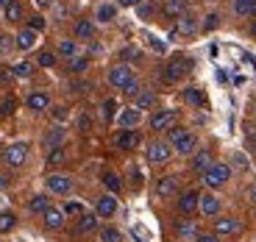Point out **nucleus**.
<instances>
[{"mask_svg":"<svg viewBox=\"0 0 256 242\" xmlns=\"http://www.w3.org/2000/svg\"><path fill=\"white\" fill-rule=\"evenodd\" d=\"M228 178H231V167L223 164V162H212V167L204 172V184L209 186V190H218V186H223Z\"/></svg>","mask_w":256,"mask_h":242,"instance_id":"nucleus-1","label":"nucleus"},{"mask_svg":"<svg viewBox=\"0 0 256 242\" xmlns=\"http://www.w3.org/2000/svg\"><path fill=\"white\" fill-rule=\"evenodd\" d=\"M170 145H173L176 153L186 156V153L195 150V136H192L186 128H170Z\"/></svg>","mask_w":256,"mask_h":242,"instance_id":"nucleus-2","label":"nucleus"},{"mask_svg":"<svg viewBox=\"0 0 256 242\" xmlns=\"http://www.w3.org/2000/svg\"><path fill=\"white\" fill-rule=\"evenodd\" d=\"M170 156H173V145H170V142L154 140L150 145H148V159L154 162V164H164Z\"/></svg>","mask_w":256,"mask_h":242,"instance_id":"nucleus-3","label":"nucleus"},{"mask_svg":"<svg viewBox=\"0 0 256 242\" xmlns=\"http://www.w3.org/2000/svg\"><path fill=\"white\" fill-rule=\"evenodd\" d=\"M190 67H192V62L190 58H184V56H176V58H170V64H167V70H164V78L167 81H181V78L190 72Z\"/></svg>","mask_w":256,"mask_h":242,"instance_id":"nucleus-4","label":"nucleus"},{"mask_svg":"<svg viewBox=\"0 0 256 242\" xmlns=\"http://www.w3.org/2000/svg\"><path fill=\"white\" fill-rule=\"evenodd\" d=\"M131 81H134V72H131L128 64H117V67H112V70H109V84H112V86H117V90H126Z\"/></svg>","mask_w":256,"mask_h":242,"instance_id":"nucleus-5","label":"nucleus"},{"mask_svg":"<svg viewBox=\"0 0 256 242\" xmlns=\"http://www.w3.org/2000/svg\"><path fill=\"white\" fill-rule=\"evenodd\" d=\"M173 122H176L173 108H159V112H154V117H150V128H154V131H170Z\"/></svg>","mask_w":256,"mask_h":242,"instance_id":"nucleus-6","label":"nucleus"},{"mask_svg":"<svg viewBox=\"0 0 256 242\" xmlns=\"http://www.w3.org/2000/svg\"><path fill=\"white\" fill-rule=\"evenodd\" d=\"M3 159H6V164L20 167L22 162L28 159V145H26V142H14V145H8L6 153H3Z\"/></svg>","mask_w":256,"mask_h":242,"instance_id":"nucleus-7","label":"nucleus"},{"mask_svg":"<svg viewBox=\"0 0 256 242\" xmlns=\"http://www.w3.org/2000/svg\"><path fill=\"white\" fill-rule=\"evenodd\" d=\"M240 228H242V223L234 220V217H220V220H214V234H218V236L240 234Z\"/></svg>","mask_w":256,"mask_h":242,"instance_id":"nucleus-8","label":"nucleus"},{"mask_svg":"<svg viewBox=\"0 0 256 242\" xmlns=\"http://www.w3.org/2000/svg\"><path fill=\"white\" fill-rule=\"evenodd\" d=\"M48 190L56 192V195H67V192L72 190V178H70V176L56 172V176H50V178H48Z\"/></svg>","mask_w":256,"mask_h":242,"instance_id":"nucleus-9","label":"nucleus"},{"mask_svg":"<svg viewBox=\"0 0 256 242\" xmlns=\"http://www.w3.org/2000/svg\"><path fill=\"white\" fill-rule=\"evenodd\" d=\"M178 192V178L176 176H164V178L156 181V195L159 198H173Z\"/></svg>","mask_w":256,"mask_h":242,"instance_id":"nucleus-10","label":"nucleus"},{"mask_svg":"<svg viewBox=\"0 0 256 242\" xmlns=\"http://www.w3.org/2000/svg\"><path fill=\"white\" fill-rule=\"evenodd\" d=\"M117 212V198L114 195H103V198H98V209H95V214L98 217H112Z\"/></svg>","mask_w":256,"mask_h":242,"instance_id":"nucleus-11","label":"nucleus"},{"mask_svg":"<svg viewBox=\"0 0 256 242\" xmlns=\"http://www.w3.org/2000/svg\"><path fill=\"white\" fill-rule=\"evenodd\" d=\"M198 206H200V212H204L206 217H218V212H220V200L212 192H206V195H200V200H198Z\"/></svg>","mask_w":256,"mask_h":242,"instance_id":"nucleus-12","label":"nucleus"},{"mask_svg":"<svg viewBox=\"0 0 256 242\" xmlns=\"http://www.w3.org/2000/svg\"><path fill=\"white\" fill-rule=\"evenodd\" d=\"M45 228H50V231H58L64 226V212L62 209H53V206H48L45 209Z\"/></svg>","mask_w":256,"mask_h":242,"instance_id":"nucleus-13","label":"nucleus"},{"mask_svg":"<svg viewBox=\"0 0 256 242\" xmlns=\"http://www.w3.org/2000/svg\"><path fill=\"white\" fill-rule=\"evenodd\" d=\"M14 45H17V50H31V48L36 45V31L22 28V31L17 34V39H14Z\"/></svg>","mask_w":256,"mask_h":242,"instance_id":"nucleus-14","label":"nucleus"},{"mask_svg":"<svg viewBox=\"0 0 256 242\" xmlns=\"http://www.w3.org/2000/svg\"><path fill=\"white\" fill-rule=\"evenodd\" d=\"M198 200H200L198 192H184V195L178 198V212H181V214H190V212H195V209H198Z\"/></svg>","mask_w":256,"mask_h":242,"instance_id":"nucleus-15","label":"nucleus"},{"mask_svg":"<svg viewBox=\"0 0 256 242\" xmlns=\"http://www.w3.org/2000/svg\"><path fill=\"white\" fill-rule=\"evenodd\" d=\"M117 145H120L122 150H134V148L140 145V134L131 131V128H126V131H120V136H117Z\"/></svg>","mask_w":256,"mask_h":242,"instance_id":"nucleus-16","label":"nucleus"},{"mask_svg":"<svg viewBox=\"0 0 256 242\" xmlns=\"http://www.w3.org/2000/svg\"><path fill=\"white\" fill-rule=\"evenodd\" d=\"M62 142H64V128H50L45 134V140H42V145L48 150H53V148H62Z\"/></svg>","mask_w":256,"mask_h":242,"instance_id":"nucleus-17","label":"nucleus"},{"mask_svg":"<svg viewBox=\"0 0 256 242\" xmlns=\"http://www.w3.org/2000/svg\"><path fill=\"white\" fill-rule=\"evenodd\" d=\"M140 120H142L140 108H126V112L120 114V126L122 128H136V126H140Z\"/></svg>","mask_w":256,"mask_h":242,"instance_id":"nucleus-18","label":"nucleus"},{"mask_svg":"<svg viewBox=\"0 0 256 242\" xmlns=\"http://www.w3.org/2000/svg\"><path fill=\"white\" fill-rule=\"evenodd\" d=\"M114 17H117V6H114V3H100V6H98V12H95L98 22H112Z\"/></svg>","mask_w":256,"mask_h":242,"instance_id":"nucleus-19","label":"nucleus"},{"mask_svg":"<svg viewBox=\"0 0 256 242\" xmlns=\"http://www.w3.org/2000/svg\"><path fill=\"white\" fill-rule=\"evenodd\" d=\"M48 106H50V98H48L45 92H34V95H28V108H34V112H45Z\"/></svg>","mask_w":256,"mask_h":242,"instance_id":"nucleus-20","label":"nucleus"},{"mask_svg":"<svg viewBox=\"0 0 256 242\" xmlns=\"http://www.w3.org/2000/svg\"><path fill=\"white\" fill-rule=\"evenodd\" d=\"M154 106H156V95H154V92L142 90L140 95L134 98V108H140V112H142V108H154Z\"/></svg>","mask_w":256,"mask_h":242,"instance_id":"nucleus-21","label":"nucleus"},{"mask_svg":"<svg viewBox=\"0 0 256 242\" xmlns=\"http://www.w3.org/2000/svg\"><path fill=\"white\" fill-rule=\"evenodd\" d=\"M178 31L181 34H195L198 31V22H195V14H190V12H184L178 17Z\"/></svg>","mask_w":256,"mask_h":242,"instance_id":"nucleus-22","label":"nucleus"},{"mask_svg":"<svg viewBox=\"0 0 256 242\" xmlns=\"http://www.w3.org/2000/svg\"><path fill=\"white\" fill-rule=\"evenodd\" d=\"M209 167H212V159H209V153H206V150L195 153V159H192V170H195V172H200V176H204V172L209 170Z\"/></svg>","mask_w":256,"mask_h":242,"instance_id":"nucleus-23","label":"nucleus"},{"mask_svg":"<svg viewBox=\"0 0 256 242\" xmlns=\"http://www.w3.org/2000/svg\"><path fill=\"white\" fill-rule=\"evenodd\" d=\"M92 34H95V22H92V20H78L76 22V36L78 39H92Z\"/></svg>","mask_w":256,"mask_h":242,"instance_id":"nucleus-24","label":"nucleus"},{"mask_svg":"<svg viewBox=\"0 0 256 242\" xmlns=\"http://www.w3.org/2000/svg\"><path fill=\"white\" fill-rule=\"evenodd\" d=\"M58 53H62L64 58H76L78 56V42H72V39H62V42H58Z\"/></svg>","mask_w":256,"mask_h":242,"instance_id":"nucleus-25","label":"nucleus"},{"mask_svg":"<svg viewBox=\"0 0 256 242\" xmlns=\"http://www.w3.org/2000/svg\"><path fill=\"white\" fill-rule=\"evenodd\" d=\"M98 226V214H81V220H78V234H90L92 228Z\"/></svg>","mask_w":256,"mask_h":242,"instance_id":"nucleus-26","label":"nucleus"},{"mask_svg":"<svg viewBox=\"0 0 256 242\" xmlns=\"http://www.w3.org/2000/svg\"><path fill=\"white\" fill-rule=\"evenodd\" d=\"M164 14L167 17H181L184 14V0H164Z\"/></svg>","mask_w":256,"mask_h":242,"instance_id":"nucleus-27","label":"nucleus"},{"mask_svg":"<svg viewBox=\"0 0 256 242\" xmlns=\"http://www.w3.org/2000/svg\"><path fill=\"white\" fill-rule=\"evenodd\" d=\"M50 206V200H48L45 195H34L31 200H28V209L31 212H36V214H45V209Z\"/></svg>","mask_w":256,"mask_h":242,"instance_id":"nucleus-28","label":"nucleus"},{"mask_svg":"<svg viewBox=\"0 0 256 242\" xmlns=\"http://www.w3.org/2000/svg\"><path fill=\"white\" fill-rule=\"evenodd\" d=\"M184 100L192 103V106H206V95L200 90H192V86H190V90H184Z\"/></svg>","mask_w":256,"mask_h":242,"instance_id":"nucleus-29","label":"nucleus"},{"mask_svg":"<svg viewBox=\"0 0 256 242\" xmlns=\"http://www.w3.org/2000/svg\"><path fill=\"white\" fill-rule=\"evenodd\" d=\"M103 184H106V190H112V192H120L122 190V181H120L117 172H103Z\"/></svg>","mask_w":256,"mask_h":242,"instance_id":"nucleus-30","label":"nucleus"},{"mask_svg":"<svg viewBox=\"0 0 256 242\" xmlns=\"http://www.w3.org/2000/svg\"><path fill=\"white\" fill-rule=\"evenodd\" d=\"M254 12V0H234V14L237 17H250Z\"/></svg>","mask_w":256,"mask_h":242,"instance_id":"nucleus-31","label":"nucleus"},{"mask_svg":"<svg viewBox=\"0 0 256 242\" xmlns=\"http://www.w3.org/2000/svg\"><path fill=\"white\" fill-rule=\"evenodd\" d=\"M62 162H67V150H64V148H53V150H48V164L50 167L62 164Z\"/></svg>","mask_w":256,"mask_h":242,"instance_id":"nucleus-32","label":"nucleus"},{"mask_svg":"<svg viewBox=\"0 0 256 242\" xmlns=\"http://www.w3.org/2000/svg\"><path fill=\"white\" fill-rule=\"evenodd\" d=\"M14 226H17V217H14L12 212H0V234L12 231Z\"/></svg>","mask_w":256,"mask_h":242,"instance_id":"nucleus-33","label":"nucleus"},{"mask_svg":"<svg viewBox=\"0 0 256 242\" xmlns=\"http://www.w3.org/2000/svg\"><path fill=\"white\" fill-rule=\"evenodd\" d=\"M12 72H14L17 78H31L34 64H31V62H20V64H14V67H12Z\"/></svg>","mask_w":256,"mask_h":242,"instance_id":"nucleus-34","label":"nucleus"},{"mask_svg":"<svg viewBox=\"0 0 256 242\" xmlns=\"http://www.w3.org/2000/svg\"><path fill=\"white\" fill-rule=\"evenodd\" d=\"M6 17L12 20V22H17V20L22 17V6H20L17 0H8L6 3Z\"/></svg>","mask_w":256,"mask_h":242,"instance_id":"nucleus-35","label":"nucleus"},{"mask_svg":"<svg viewBox=\"0 0 256 242\" xmlns=\"http://www.w3.org/2000/svg\"><path fill=\"white\" fill-rule=\"evenodd\" d=\"M176 231H178V236H198V231H195V223H192V220H181V223L176 226Z\"/></svg>","mask_w":256,"mask_h":242,"instance_id":"nucleus-36","label":"nucleus"},{"mask_svg":"<svg viewBox=\"0 0 256 242\" xmlns=\"http://www.w3.org/2000/svg\"><path fill=\"white\" fill-rule=\"evenodd\" d=\"M100 242H122V234L117 228H100Z\"/></svg>","mask_w":256,"mask_h":242,"instance_id":"nucleus-37","label":"nucleus"},{"mask_svg":"<svg viewBox=\"0 0 256 242\" xmlns=\"http://www.w3.org/2000/svg\"><path fill=\"white\" fill-rule=\"evenodd\" d=\"M36 64H39V67H53V64H56V53H53V50H42L36 56Z\"/></svg>","mask_w":256,"mask_h":242,"instance_id":"nucleus-38","label":"nucleus"},{"mask_svg":"<svg viewBox=\"0 0 256 242\" xmlns=\"http://www.w3.org/2000/svg\"><path fill=\"white\" fill-rule=\"evenodd\" d=\"M86 67H90V58H86V56H76V58H70V70H72V72H84Z\"/></svg>","mask_w":256,"mask_h":242,"instance_id":"nucleus-39","label":"nucleus"},{"mask_svg":"<svg viewBox=\"0 0 256 242\" xmlns=\"http://www.w3.org/2000/svg\"><path fill=\"white\" fill-rule=\"evenodd\" d=\"M12 42H14V39L8 36V34H0V56H8V53L17 48V45H12Z\"/></svg>","mask_w":256,"mask_h":242,"instance_id":"nucleus-40","label":"nucleus"},{"mask_svg":"<svg viewBox=\"0 0 256 242\" xmlns=\"http://www.w3.org/2000/svg\"><path fill=\"white\" fill-rule=\"evenodd\" d=\"M64 214H70V217H81V214H86V212H84V206L78 204V200H70V204L64 206Z\"/></svg>","mask_w":256,"mask_h":242,"instance_id":"nucleus-41","label":"nucleus"},{"mask_svg":"<svg viewBox=\"0 0 256 242\" xmlns=\"http://www.w3.org/2000/svg\"><path fill=\"white\" fill-rule=\"evenodd\" d=\"M114 114H117V100H112V98H109V100H103V117H106V120H114Z\"/></svg>","mask_w":256,"mask_h":242,"instance_id":"nucleus-42","label":"nucleus"},{"mask_svg":"<svg viewBox=\"0 0 256 242\" xmlns=\"http://www.w3.org/2000/svg\"><path fill=\"white\" fill-rule=\"evenodd\" d=\"M218 26H220V17H218V14H209V17L204 20V31H206V34H209V31H214Z\"/></svg>","mask_w":256,"mask_h":242,"instance_id":"nucleus-43","label":"nucleus"},{"mask_svg":"<svg viewBox=\"0 0 256 242\" xmlns=\"http://www.w3.org/2000/svg\"><path fill=\"white\" fill-rule=\"evenodd\" d=\"M140 92H142V90H140V81L134 78V81H131V84L126 86V90H122V95H128V98H136Z\"/></svg>","mask_w":256,"mask_h":242,"instance_id":"nucleus-44","label":"nucleus"},{"mask_svg":"<svg viewBox=\"0 0 256 242\" xmlns=\"http://www.w3.org/2000/svg\"><path fill=\"white\" fill-rule=\"evenodd\" d=\"M14 112V98H6V100L0 103V117H8Z\"/></svg>","mask_w":256,"mask_h":242,"instance_id":"nucleus-45","label":"nucleus"},{"mask_svg":"<svg viewBox=\"0 0 256 242\" xmlns=\"http://www.w3.org/2000/svg\"><path fill=\"white\" fill-rule=\"evenodd\" d=\"M28 28L31 31H45V17H31L28 20Z\"/></svg>","mask_w":256,"mask_h":242,"instance_id":"nucleus-46","label":"nucleus"},{"mask_svg":"<svg viewBox=\"0 0 256 242\" xmlns=\"http://www.w3.org/2000/svg\"><path fill=\"white\" fill-rule=\"evenodd\" d=\"M92 128V117L90 114H81L78 117V131H90Z\"/></svg>","mask_w":256,"mask_h":242,"instance_id":"nucleus-47","label":"nucleus"},{"mask_svg":"<svg viewBox=\"0 0 256 242\" xmlns=\"http://www.w3.org/2000/svg\"><path fill=\"white\" fill-rule=\"evenodd\" d=\"M195 242H220V236L218 234H198Z\"/></svg>","mask_w":256,"mask_h":242,"instance_id":"nucleus-48","label":"nucleus"},{"mask_svg":"<svg viewBox=\"0 0 256 242\" xmlns=\"http://www.w3.org/2000/svg\"><path fill=\"white\" fill-rule=\"evenodd\" d=\"M136 8H140V17H150V12H154V8L148 6V3H140Z\"/></svg>","mask_w":256,"mask_h":242,"instance_id":"nucleus-49","label":"nucleus"},{"mask_svg":"<svg viewBox=\"0 0 256 242\" xmlns=\"http://www.w3.org/2000/svg\"><path fill=\"white\" fill-rule=\"evenodd\" d=\"M134 234H136V240H140V242H145V240H148V231L142 228V226H136V228H134Z\"/></svg>","mask_w":256,"mask_h":242,"instance_id":"nucleus-50","label":"nucleus"},{"mask_svg":"<svg viewBox=\"0 0 256 242\" xmlns=\"http://www.w3.org/2000/svg\"><path fill=\"white\" fill-rule=\"evenodd\" d=\"M131 184H134V186H140V184H142V172H140V170L131 172Z\"/></svg>","mask_w":256,"mask_h":242,"instance_id":"nucleus-51","label":"nucleus"},{"mask_svg":"<svg viewBox=\"0 0 256 242\" xmlns=\"http://www.w3.org/2000/svg\"><path fill=\"white\" fill-rule=\"evenodd\" d=\"M53 114H56V120H64V117H67V112H64L62 106H56V108H53Z\"/></svg>","mask_w":256,"mask_h":242,"instance_id":"nucleus-52","label":"nucleus"},{"mask_svg":"<svg viewBox=\"0 0 256 242\" xmlns=\"http://www.w3.org/2000/svg\"><path fill=\"white\" fill-rule=\"evenodd\" d=\"M248 200H250V204H256V184L248 186Z\"/></svg>","mask_w":256,"mask_h":242,"instance_id":"nucleus-53","label":"nucleus"},{"mask_svg":"<svg viewBox=\"0 0 256 242\" xmlns=\"http://www.w3.org/2000/svg\"><path fill=\"white\" fill-rule=\"evenodd\" d=\"M248 148L256 153V134H248Z\"/></svg>","mask_w":256,"mask_h":242,"instance_id":"nucleus-54","label":"nucleus"},{"mask_svg":"<svg viewBox=\"0 0 256 242\" xmlns=\"http://www.w3.org/2000/svg\"><path fill=\"white\" fill-rule=\"evenodd\" d=\"M142 0H120V6H140Z\"/></svg>","mask_w":256,"mask_h":242,"instance_id":"nucleus-55","label":"nucleus"},{"mask_svg":"<svg viewBox=\"0 0 256 242\" xmlns=\"http://www.w3.org/2000/svg\"><path fill=\"white\" fill-rule=\"evenodd\" d=\"M34 3H36L39 8H48V6H50V3H53V0H34Z\"/></svg>","mask_w":256,"mask_h":242,"instance_id":"nucleus-56","label":"nucleus"},{"mask_svg":"<svg viewBox=\"0 0 256 242\" xmlns=\"http://www.w3.org/2000/svg\"><path fill=\"white\" fill-rule=\"evenodd\" d=\"M250 36L256 39V20H254V22H250Z\"/></svg>","mask_w":256,"mask_h":242,"instance_id":"nucleus-57","label":"nucleus"},{"mask_svg":"<svg viewBox=\"0 0 256 242\" xmlns=\"http://www.w3.org/2000/svg\"><path fill=\"white\" fill-rule=\"evenodd\" d=\"M250 17H256V0H254V12H250Z\"/></svg>","mask_w":256,"mask_h":242,"instance_id":"nucleus-58","label":"nucleus"},{"mask_svg":"<svg viewBox=\"0 0 256 242\" xmlns=\"http://www.w3.org/2000/svg\"><path fill=\"white\" fill-rule=\"evenodd\" d=\"M0 186H3V178H0Z\"/></svg>","mask_w":256,"mask_h":242,"instance_id":"nucleus-59","label":"nucleus"},{"mask_svg":"<svg viewBox=\"0 0 256 242\" xmlns=\"http://www.w3.org/2000/svg\"><path fill=\"white\" fill-rule=\"evenodd\" d=\"M250 134H256V128H254V131H250Z\"/></svg>","mask_w":256,"mask_h":242,"instance_id":"nucleus-60","label":"nucleus"},{"mask_svg":"<svg viewBox=\"0 0 256 242\" xmlns=\"http://www.w3.org/2000/svg\"><path fill=\"white\" fill-rule=\"evenodd\" d=\"M0 84H3V78H0Z\"/></svg>","mask_w":256,"mask_h":242,"instance_id":"nucleus-61","label":"nucleus"}]
</instances>
